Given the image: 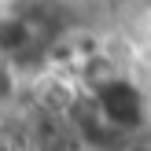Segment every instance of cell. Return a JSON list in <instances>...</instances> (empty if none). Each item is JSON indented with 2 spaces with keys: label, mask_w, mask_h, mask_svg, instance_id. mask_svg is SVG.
Segmentation results:
<instances>
[{
  "label": "cell",
  "mask_w": 151,
  "mask_h": 151,
  "mask_svg": "<svg viewBox=\"0 0 151 151\" xmlns=\"http://www.w3.org/2000/svg\"><path fill=\"white\" fill-rule=\"evenodd\" d=\"M88 96L96 100L100 114L107 118V125L122 140L151 129V88L137 70H122L118 78L96 85Z\"/></svg>",
  "instance_id": "6da1fadb"
},
{
  "label": "cell",
  "mask_w": 151,
  "mask_h": 151,
  "mask_svg": "<svg viewBox=\"0 0 151 151\" xmlns=\"http://www.w3.org/2000/svg\"><path fill=\"white\" fill-rule=\"evenodd\" d=\"M63 125L74 133V140L85 151H118L122 147V137L107 125V118L100 114V107H96V100L88 92H81L70 103V111L63 114Z\"/></svg>",
  "instance_id": "7a4b0ae2"
},
{
  "label": "cell",
  "mask_w": 151,
  "mask_h": 151,
  "mask_svg": "<svg viewBox=\"0 0 151 151\" xmlns=\"http://www.w3.org/2000/svg\"><path fill=\"white\" fill-rule=\"evenodd\" d=\"M22 107H26V85L15 74V66L0 59V125L15 122L22 114Z\"/></svg>",
  "instance_id": "3957f363"
},
{
  "label": "cell",
  "mask_w": 151,
  "mask_h": 151,
  "mask_svg": "<svg viewBox=\"0 0 151 151\" xmlns=\"http://www.w3.org/2000/svg\"><path fill=\"white\" fill-rule=\"evenodd\" d=\"M118 151H151V129L137 133V137H129V140H122Z\"/></svg>",
  "instance_id": "277c9868"
}]
</instances>
